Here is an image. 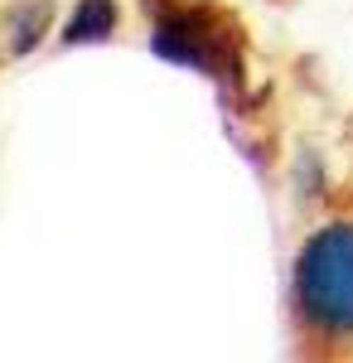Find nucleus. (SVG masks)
<instances>
[{"mask_svg":"<svg viewBox=\"0 0 353 363\" xmlns=\"http://www.w3.org/2000/svg\"><path fill=\"white\" fill-rule=\"evenodd\" d=\"M121 25V5L116 0H78L73 15L63 20V44L68 49H87V44H107Z\"/></svg>","mask_w":353,"mask_h":363,"instance_id":"4","label":"nucleus"},{"mask_svg":"<svg viewBox=\"0 0 353 363\" xmlns=\"http://www.w3.org/2000/svg\"><path fill=\"white\" fill-rule=\"evenodd\" d=\"M140 15L150 29L145 39L164 63L208 78L223 97L247 92V34L228 5H218V0H140Z\"/></svg>","mask_w":353,"mask_h":363,"instance_id":"1","label":"nucleus"},{"mask_svg":"<svg viewBox=\"0 0 353 363\" xmlns=\"http://www.w3.org/2000/svg\"><path fill=\"white\" fill-rule=\"evenodd\" d=\"M54 25V0H10L0 10V58H29Z\"/></svg>","mask_w":353,"mask_h":363,"instance_id":"3","label":"nucleus"},{"mask_svg":"<svg viewBox=\"0 0 353 363\" xmlns=\"http://www.w3.org/2000/svg\"><path fill=\"white\" fill-rule=\"evenodd\" d=\"M296 325L315 344H353V218H329L296 252L291 267Z\"/></svg>","mask_w":353,"mask_h":363,"instance_id":"2","label":"nucleus"}]
</instances>
